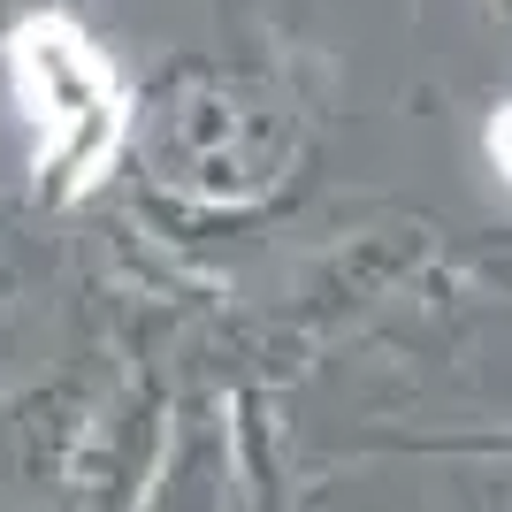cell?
<instances>
[{"label":"cell","mask_w":512,"mask_h":512,"mask_svg":"<svg viewBox=\"0 0 512 512\" xmlns=\"http://www.w3.org/2000/svg\"><path fill=\"white\" fill-rule=\"evenodd\" d=\"M490 161H497V176L512 184V100L490 115Z\"/></svg>","instance_id":"2"},{"label":"cell","mask_w":512,"mask_h":512,"mask_svg":"<svg viewBox=\"0 0 512 512\" xmlns=\"http://www.w3.org/2000/svg\"><path fill=\"white\" fill-rule=\"evenodd\" d=\"M8 69H16V92L31 107V123H39V169L62 184V199H77L123 146V115H130L123 77L69 16L16 23Z\"/></svg>","instance_id":"1"}]
</instances>
